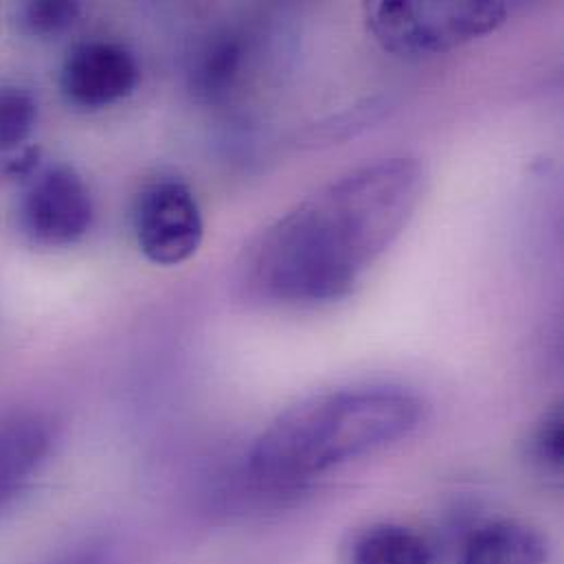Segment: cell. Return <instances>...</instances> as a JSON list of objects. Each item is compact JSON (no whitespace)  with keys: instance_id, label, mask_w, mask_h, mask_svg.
Listing matches in <instances>:
<instances>
[{"instance_id":"8","label":"cell","mask_w":564,"mask_h":564,"mask_svg":"<svg viewBox=\"0 0 564 564\" xmlns=\"http://www.w3.org/2000/svg\"><path fill=\"white\" fill-rule=\"evenodd\" d=\"M245 64V35L234 29H218L203 37L187 57V88L203 104H220L236 90Z\"/></svg>"},{"instance_id":"11","label":"cell","mask_w":564,"mask_h":564,"mask_svg":"<svg viewBox=\"0 0 564 564\" xmlns=\"http://www.w3.org/2000/svg\"><path fill=\"white\" fill-rule=\"evenodd\" d=\"M37 123V101L31 90L0 84V156L24 150Z\"/></svg>"},{"instance_id":"4","label":"cell","mask_w":564,"mask_h":564,"mask_svg":"<svg viewBox=\"0 0 564 564\" xmlns=\"http://www.w3.org/2000/svg\"><path fill=\"white\" fill-rule=\"evenodd\" d=\"M95 207L84 178L70 165L37 167L22 181L18 223L40 247H70L93 227Z\"/></svg>"},{"instance_id":"9","label":"cell","mask_w":564,"mask_h":564,"mask_svg":"<svg viewBox=\"0 0 564 564\" xmlns=\"http://www.w3.org/2000/svg\"><path fill=\"white\" fill-rule=\"evenodd\" d=\"M459 564H547V545L534 528L497 519L473 532Z\"/></svg>"},{"instance_id":"3","label":"cell","mask_w":564,"mask_h":564,"mask_svg":"<svg viewBox=\"0 0 564 564\" xmlns=\"http://www.w3.org/2000/svg\"><path fill=\"white\" fill-rule=\"evenodd\" d=\"M508 18L499 0H373L365 24L389 53L406 59L435 57L495 33Z\"/></svg>"},{"instance_id":"1","label":"cell","mask_w":564,"mask_h":564,"mask_svg":"<svg viewBox=\"0 0 564 564\" xmlns=\"http://www.w3.org/2000/svg\"><path fill=\"white\" fill-rule=\"evenodd\" d=\"M426 187L411 156L380 159L327 183L283 214L247 249L240 283L280 305L347 296L413 220Z\"/></svg>"},{"instance_id":"2","label":"cell","mask_w":564,"mask_h":564,"mask_svg":"<svg viewBox=\"0 0 564 564\" xmlns=\"http://www.w3.org/2000/svg\"><path fill=\"white\" fill-rule=\"evenodd\" d=\"M422 415L420 398L398 387L318 393L285 409L258 435L247 473L267 488L294 486L409 437Z\"/></svg>"},{"instance_id":"13","label":"cell","mask_w":564,"mask_h":564,"mask_svg":"<svg viewBox=\"0 0 564 564\" xmlns=\"http://www.w3.org/2000/svg\"><path fill=\"white\" fill-rule=\"evenodd\" d=\"M79 13H82L79 2L37 0V2L18 4L15 22L24 35L48 40L66 33L77 22Z\"/></svg>"},{"instance_id":"14","label":"cell","mask_w":564,"mask_h":564,"mask_svg":"<svg viewBox=\"0 0 564 564\" xmlns=\"http://www.w3.org/2000/svg\"><path fill=\"white\" fill-rule=\"evenodd\" d=\"M389 106L391 101L387 97H371L367 101H362L360 106L356 108H349L318 126H312L305 130L303 134V141L307 143H332V141H343V139H349L354 137L358 130L380 121L387 112H389Z\"/></svg>"},{"instance_id":"16","label":"cell","mask_w":564,"mask_h":564,"mask_svg":"<svg viewBox=\"0 0 564 564\" xmlns=\"http://www.w3.org/2000/svg\"><path fill=\"white\" fill-rule=\"evenodd\" d=\"M53 564H95V558L90 554H73V556H66Z\"/></svg>"},{"instance_id":"12","label":"cell","mask_w":564,"mask_h":564,"mask_svg":"<svg viewBox=\"0 0 564 564\" xmlns=\"http://www.w3.org/2000/svg\"><path fill=\"white\" fill-rule=\"evenodd\" d=\"M525 455L541 475L561 479L564 464L563 406L556 404L536 422L528 437Z\"/></svg>"},{"instance_id":"15","label":"cell","mask_w":564,"mask_h":564,"mask_svg":"<svg viewBox=\"0 0 564 564\" xmlns=\"http://www.w3.org/2000/svg\"><path fill=\"white\" fill-rule=\"evenodd\" d=\"M40 152L35 148H24L15 154L0 156V178L24 181L40 163Z\"/></svg>"},{"instance_id":"7","label":"cell","mask_w":564,"mask_h":564,"mask_svg":"<svg viewBox=\"0 0 564 564\" xmlns=\"http://www.w3.org/2000/svg\"><path fill=\"white\" fill-rule=\"evenodd\" d=\"M53 444L51 424L31 411L0 415V508L37 473Z\"/></svg>"},{"instance_id":"5","label":"cell","mask_w":564,"mask_h":564,"mask_svg":"<svg viewBox=\"0 0 564 564\" xmlns=\"http://www.w3.org/2000/svg\"><path fill=\"white\" fill-rule=\"evenodd\" d=\"M134 238L141 253L156 267L192 260L205 238V220L194 192L181 181L145 187L134 207Z\"/></svg>"},{"instance_id":"6","label":"cell","mask_w":564,"mask_h":564,"mask_svg":"<svg viewBox=\"0 0 564 564\" xmlns=\"http://www.w3.org/2000/svg\"><path fill=\"white\" fill-rule=\"evenodd\" d=\"M139 77V62L123 44L90 40L68 51L59 70V88L70 106L99 110L130 97Z\"/></svg>"},{"instance_id":"10","label":"cell","mask_w":564,"mask_h":564,"mask_svg":"<svg viewBox=\"0 0 564 564\" xmlns=\"http://www.w3.org/2000/svg\"><path fill=\"white\" fill-rule=\"evenodd\" d=\"M347 564H433L420 534L400 523H373L351 539Z\"/></svg>"}]
</instances>
